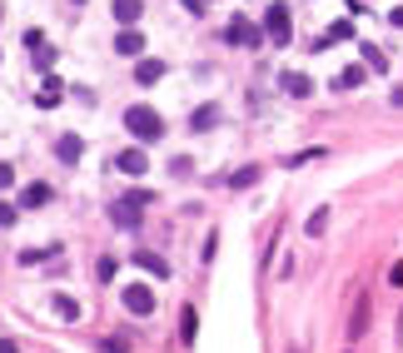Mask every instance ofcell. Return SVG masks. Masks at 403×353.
<instances>
[{"label": "cell", "mask_w": 403, "mask_h": 353, "mask_svg": "<svg viewBox=\"0 0 403 353\" xmlns=\"http://www.w3.org/2000/svg\"><path fill=\"white\" fill-rule=\"evenodd\" d=\"M125 130H130L140 145L164 140V120H159V109H150V105H130V109H125Z\"/></svg>", "instance_id": "1"}, {"label": "cell", "mask_w": 403, "mask_h": 353, "mask_svg": "<svg viewBox=\"0 0 403 353\" xmlns=\"http://www.w3.org/2000/svg\"><path fill=\"white\" fill-rule=\"evenodd\" d=\"M224 45H244V50H254V45H269V35H264V25L234 15V20L224 25Z\"/></svg>", "instance_id": "2"}, {"label": "cell", "mask_w": 403, "mask_h": 353, "mask_svg": "<svg viewBox=\"0 0 403 353\" xmlns=\"http://www.w3.org/2000/svg\"><path fill=\"white\" fill-rule=\"evenodd\" d=\"M264 35H269V45H289V40H294L289 6H269V11H264Z\"/></svg>", "instance_id": "3"}, {"label": "cell", "mask_w": 403, "mask_h": 353, "mask_svg": "<svg viewBox=\"0 0 403 353\" xmlns=\"http://www.w3.org/2000/svg\"><path fill=\"white\" fill-rule=\"evenodd\" d=\"M125 309H130L135 319L154 314V288H150V284H130V288H125Z\"/></svg>", "instance_id": "4"}, {"label": "cell", "mask_w": 403, "mask_h": 353, "mask_svg": "<svg viewBox=\"0 0 403 353\" xmlns=\"http://www.w3.org/2000/svg\"><path fill=\"white\" fill-rule=\"evenodd\" d=\"M369 324H374V304H369V293H359V299H354V314H349V324H343V328H349V338H364Z\"/></svg>", "instance_id": "5"}, {"label": "cell", "mask_w": 403, "mask_h": 353, "mask_svg": "<svg viewBox=\"0 0 403 353\" xmlns=\"http://www.w3.org/2000/svg\"><path fill=\"white\" fill-rule=\"evenodd\" d=\"M140 214H145V204H135L130 194L110 204V219H114V224H120V229H135V224H140Z\"/></svg>", "instance_id": "6"}, {"label": "cell", "mask_w": 403, "mask_h": 353, "mask_svg": "<svg viewBox=\"0 0 403 353\" xmlns=\"http://www.w3.org/2000/svg\"><path fill=\"white\" fill-rule=\"evenodd\" d=\"M114 50H120V55H130V60H140V55H145V35H140L135 25H125L120 35H114Z\"/></svg>", "instance_id": "7"}, {"label": "cell", "mask_w": 403, "mask_h": 353, "mask_svg": "<svg viewBox=\"0 0 403 353\" xmlns=\"http://www.w3.org/2000/svg\"><path fill=\"white\" fill-rule=\"evenodd\" d=\"M50 199H55V189H50V185H40V180L20 189V209H45Z\"/></svg>", "instance_id": "8"}, {"label": "cell", "mask_w": 403, "mask_h": 353, "mask_svg": "<svg viewBox=\"0 0 403 353\" xmlns=\"http://www.w3.org/2000/svg\"><path fill=\"white\" fill-rule=\"evenodd\" d=\"M164 60H145V55H140V65H135V85H159L164 80Z\"/></svg>", "instance_id": "9"}, {"label": "cell", "mask_w": 403, "mask_h": 353, "mask_svg": "<svg viewBox=\"0 0 403 353\" xmlns=\"http://www.w3.org/2000/svg\"><path fill=\"white\" fill-rule=\"evenodd\" d=\"M135 264H140V269H145L150 279H169V264H164V259H159L154 249H135Z\"/></svg>", "instance_id": "10"}, {"label": "cell", "mask_w": 403, "mask_h": 353, "mask_svg": "<svg viewBox=\"0 0 403 353\" xmlns=\"http://www.w3.org/2000/svg\"><path fill=\"white\" fill-rule=\"evenodd\" d=\"M284 95H294V100H309V90H314V80L309 75H299V70H284Z\"/></svg>", "instance_id": "11"}, {"label": "cell", "mask_w": 403, "mask_h": 353, "mask_svg": "<svg viewBox=\"0 0 403 353\" xmlns=\"http://www.w3.org/2000/svg\"><path fill=\"white\" fill-rule=\"evenodd\" d=\"M55 154H60V164H80V154H85V140H80V135H60Z\"/></svg>", "instance_id": "12"}, {"label": "cell", "mask_w": 403, "mask_h": 353, "mask_svg": "<svg viewBox=\"0 0 403 353\" xmlns=\"http://www.w3.org/2000/svg\"><path fill=\"white\" fill-rule=\"evenodd\" d=\"M214 125H219V105H214V100H209V105H199V109L190 114V130H199V135H204V130H214Z\"/></svg>", "instance_id": "13"}, {"label": "cell", "mask_w": 403, "mask_h": 353, "mask_svg": "<svg viewBox=\"0 0 403 353\" xmlns=\"http://www.w3.org/2000/svg\"><path fill=\"white\" fill-rule=\"evenodd\" d=\"M110 11H114V20H120V25H135V20L145 15V0H114Z\"/></svg>", "instance_id": "14"}, {"label": "cell", "mask_w": 403, "mask_h": 353, "mask_svg": "<svg viewBox=\"0 0 403 353\" xmlns=\"http://www.w3.org/2000/svg\"><path fill=\"white\" fill-rule=\"evenodd\" d=\"M114 169H125V174H145V169H150V154H145V149H125L120 159H114Z\"/></svg>", "instance_id": "15"}, {"label": "cell", "mask_w": 403, "mask_h": 353, "mask_svg": "<svg viewBox=\"0 0 403 353\" xmlns=\"http://www.w3.org/2000/svg\"><path fill=\"white\" fill-rule=\"evenodd\" d=\"M364 75H369V65H343L333 85H338V90H359V85H364Z\"/></svg>", "instance_id": "16"}, {"label": "cell", "mask_w": 403, "mask_h": 353, "mask_svg": "<svg viewBox=\"0 0 403 353\" xmlns=\"http://www.w3.org/2000/svg\"><path fill=\"white\" fill-rule=\"evenodd\" d=\"M324 229H329V204H319V209L309 214V224H304V234H309V239H324Z\"/></svg>", "instance_id": "17"}, {"label": "cell", "mask_w": 403, "mask_h": 353, "mask_svg": "<svg viewBox=\"0 0 403 353\" xmlns=\"http://www.w3.org/2000/svg\"><path fill=\"white\" fill-rule=\"evenodd\" d=\"M194 333H199V314H194V304H185V314H180V338L194 343Z\"/></svg>", "instance_id": "18"}, {"label": "cell", "mask_w": 403, "mask_h": 353, "mask_svg": "<svg viewBox=\"0 0 403 353\" xmlns=\"http://www.w3.org/2000/svg\"><path fill=\"white\" fill-rule=\"evenodd\" d=\"M259 180V164H244V169H234V174H229V189H249Z\"/></svg>", "instance_id": "19"}, {"label": "cell", "mask_w": 403, "mask_h": 353, "mask_svg": "<svg viewBox=\"0 0 403 353\" xmlns=\"http://www.w3.org/2000/svg\"><path fill=\"white\" fill-rule=\"evenodd\" d=\"M364 65H369V70H378V75H383V70H388V55H383V50H378V45H364Z\"/></svg>", "instance_id": "20"}, {"label": "cell", "mask_w": 403, "mask_h": 353, "mask_svg": "<svg viewBox=\"0 0 403 353\" xmlns=\"http://www.w3.org/2000/svg\"><path fill=\"white\" fill-rule=\"evenodd\" d=\"M55 314L60 319H80V304L70 299V293H55Z\"/></svg>", "instance_id": "21"}, {"label": "cell", "mask_w": 403, "mask_h": 353, "mask_svg": "<svg viewBox=\"0 0 403 353\" xmlns=\"http://www.w3.org/2000/svg\"><path fill=\"white\" fill-rule=\"evenodd\" d=\"M169 174H175V180H190V174H194V159H190V154H175V159H169Z\"/></svg>", "instance_id": "22"}, {"label": "cell", "mask_w": 403, "mask_h": 353, "mask_svg": "<svg viewBox=\"0 0 403 353\" xmlns=\"http://www.w3.org/2000/svg\"><path fill=\"white\" fill-rule=\"evenodd\" d=\"M324 40H329V45H333V40H354V20H333Z\"/></svg>", "instance_id": "23"}, {"label": "cell", "mask_w": 403, "mask_h": 353, "mask_svg": "<svg viewBox=\"0 0 403 353\" xmlns=\"http://www.w3.org/2000/svg\"><path fill=\"white\" fill-rule=\"evenodd\" d=\"M60 95H65V90H60V80H55V75H50V80H45V90H40L35 100H40L45 109H50V105H55V100H60Z\"/></svg>", "instance_id": "24"}, {"label": "cell", "mask_w": 403, "mask_h": 353, "mask_svg": "<svg viewBox=\"0 0 403 353\" xmlns=\"http://www.w3.org/2000/svg\"><path fill=\"white\" fill-rule=\"evenodd\" d=\"M55 254H60V244H45V249H25V254H20V264H40V259H55Z\"/></svg>", "instance_id": "25"}, {"label": "cell", "mask_w": 403, "mask_h": 353, "mask_svg": "<svg viewBox=\"0 0 403 353\" xmlns=\"http://www.w3.org/2000/svg\"><path fill=\"white\" fill-rule=\"evenodd\" d=\"M114 269H120V264H114L110 254H100V259H95V279H100V284H110V279H114Z\"/></svg>", "instance_id": "26"}, {"label": "cell", "mask_w": 403, "mask_h": 353, "mask_svg": "<svg viewBox=\"0 0 403 353\" xmlns=\"http://www.w3.org/2000/svg\"><path fill=\"white\" fill-rule=\"evenodd\" d=\"M30 55H35V65H40V70H50V60H55V50H50V45H40V50H30Z\"/></svg>", "instance_id": "27"}, {"label": "cell", "mask_w": 403, "mask_h": 353, "mask_svg": "<svg viewBox=\"0 0 403 353\" xmlns=\"http://www.w3.org/2000/svg\"><path fill=\"white\" fill-rule=\"evenodd\" d=\"M100 353H130L125 338H100Z\"/></svg>", "instance_id": "28"}, {"label": "cell", "mask_w": 403, "mask_h": 353, "mask_svg": "<svg viewBox=\"0 0 403 353\" xmlns=\"http://www.w3.org/2000/svg\"><path fill=\"white\" fill-rule=\"evenodd\" d=\"M11 185H15V169H11L6 159H0V189H11Z\"/></svg>", "instance_id": "29"}, {"label": "cell", "mask_w": 403, "mask_h": 353, "mask_svg": "<svg viewBox=\"0 0 403 353\" xmlns=\"http://www.w3.org/2000/svg\"><path fill=\"white\" fill-rule=\"evenodd\" d=\"M15 214H20V209H15V204H0V224H6V229H11V224H15Z\"/></svg>", "instance_id": "30"}, {"label": "cell", "mask_w": 403, "mask_h": 353, "mask_svg": "<svg viewBox=\"0 0 403 353\" xmlns=\"http://www.w3.org/2000/svg\"><path fill=\"white\" fill-rule=\"evenodd\" d=\"M180 6H185L190 15H204V0H180Z\"/></svg>", "instance_id": "31"}, {"label": "cell", "mask_w": 403, "mask_h": 353, "mask_svg": "<svg viewBox=\"0 0 403 353\" xmlns=\"http://www.w3.org/2000/svg\"><path fill=\"white\" fill-rule=\"evenodd\" d=\"M0 353H20V343L15 338H0Z\"/></svg>", "instance_id": "32"}, {"label": "cell", "mask_w": 403, "mask_h": 353, "mask_svg": "<svg viewBox=\"0 0 403 353\" xmlns=\"http://www.w3.org/2000/svg\"><path fill=\"white\" fill-rule=\"evenodd\" d=\"M388 284H403V264H393V269H388Z\"/></svg>", "instance_id": "33"}]
</instances>
